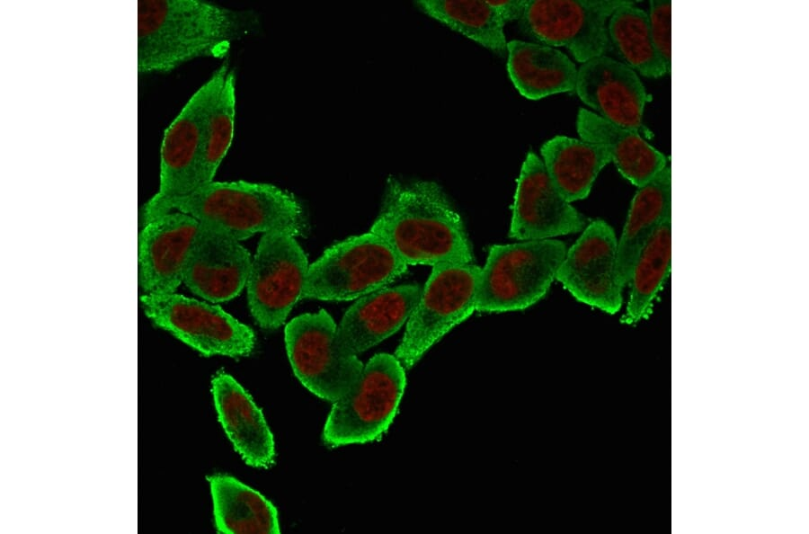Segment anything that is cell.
<instances>
[{
	"label": "cell",
	"instance_id": "obj_14",
	"mask_svg": "<svg viewBox=\"0 0 809 534\" xmlns=\"http://www.w3.org/2000/svg\"><path fill=\"white\" fill-rule=\"evenodd\" d=\"M586 226L585 218L555 187L541 158L529 152L517 181L509 236L519 241L554 239Z\"/></svg>",
	"mask_w": 809,
	"mask_h": 534
},
{
	"label": "cell",
	"instance_id": "obj_26",
	"mask_svg": "<svg viewBox=\"0 0 809 534\" xmlns=\"http://www.w3.org/2000/svg\"><path fill=\"white\" fill-rule=\"evenodd\" d=\"M608 36L621 62L648 78H660L668 70L651 35L648 13L627 1L610 15Z\"/></svg>",
	"mask_w": 809,
	"mask_h": 534
},
{
	"label": "cell",
	"instance_id": "obj_11",
	"mask_svg": "<svg viewBox=\"0 0 809 534\" xmlns=\"http://www.w3.org/2000/svg\"><path fill=\"white\" fill-rule=\"evenodd\" d=\"M627 2L529 0L519 24L536 43L564 47L582 64L609 49L608 21Z\"/></svg>",
	"mask_w": 809,
	"mask_h": 534
},
{
	"label": "cell",
	"instance_id": "obj_1",
	"mask_svg": "<svg viewBox=\"0 0 809 534\" xmlns=\"http://www.w3.org/2000/svg\"><path fill=\"white\" fill-rule=\"evenodd\" d=\"M256 22L248 11L205 0L138 1V72L167 74L200 58H223Z\"/></svg>",
	"mask_w": 809,
	"mask_h": 534
},
{
	"label": "cell",
	"instance_id": "obj_20",
	"mask_svg": "<svg viewBox=\"0 0 809 534\" xmlns=\"http://www.w3.org/2000/svg\"><path fill=\"white\" fill-rule=\"evenodd\" d=\"M581 139L605 147L621 175L637 188L667 166V158L638 132L614 125L581 108L576 117Z\"/></svg>",
	"mask_w": 809,
	"mask_h": 534
},
{
	"label": "cell",
	"instance_id": "obj_5",
	"mask_svg": "<svg viewBox=\"0 0 809 534\" xmlns=\"http://www.w3.org/2000/svg\"><path fill=\"white\" fill-rule=\"evenodd\" d=\"M405 383L404 368L395 355L372 357L347 391L333 402L324 428V442L335 447L378 438L396 414Z\"/></svg>",
	"mask_w": 809,
	"mask_h": 534
},
{
	"label": "cell",
	"instance_id": "obj_2",
	"mask_svg": "<svg viewBox=\"0 0 809 534\" xmlns=\"http://www.w3.org/2000/svg\"><path fill=\"white\" fill-rule=\"evenodd\" d=\"M370 232L407 265L472 263L463 219L435 182L390 177Z\"/></svg>",
	"mask_w": 809,
	"mask_h": 534
},
{
	"label": "cell",
	"instance_id": "obj_21",
	"mask_svg": "<svg viewBox=\"0 0 809 534\" xmlns=\"http://www.w3.org/2000/svg\"><path fill=\"white\" fill-rule=\"evenodd\" d=\"M507 71L517 91L538 101L574 91L575 64L562 51L547 45L513 40L507 42Z\"/></svg>",
	"mask_w": 809,
	"mask_h": 534
},
{
	"label": "cell",
	"instance_id": "obj_15",
	"mask_svg": "<svg viewBox=\"0 0 809 534\" xmlns=\"http://www.w3.org/2000/svg\"><path fill=\"white\" fill-rule=\"evenodd\" d=\"M251 263V254L239 240L218 225L200 222L185 263L183 282L209 302H226L246 286Z\"/></svg>",
	"mask_w": 809,
	"mask_h": 534
},
{
	"label": "cell",
	"instance_id": "obj_17",
	"mask_svg": "<svg viewBox=\"0 0 809 534\" xmlns=\"http://www.w3.org/2000/svg\"><path fill=\"white\" fill-rule=\"evenodd\" d=\"M574 91L596 114L618 127L639 133L647 93L637 74L606 55L582 63Z\"/></svg>",
	"mask_w": 809,
	"mask_h": 534
},
{
	"label": "cell",
	"instance_id": "obj_19",
	"mask_svg": "<svg viewBox=\"0 0 809 534\" xmlns=\"http://www.w3.org/2000/svg\"><path fill=\"white\" fill-rule=\"evenodd\" d=\"M211 392L218 420L242 458L254 467L274 462V441L262 411L250 395L229 374L218 371Z\"/></svg>",
	"mask_w": 809,
	"mask_h": 534
},
{
	"label": "cell",
	"instance_id": "obj_24",
	"mask_svg": "<svg viewBox=\"0 0 809 534\" xmlns=\"http://www.w3.org/2000/svg\"><path fill=\"white\" fill-rule=\"evenodd\" d=\"M220 533H280L276 508L263 495L223 474L207 477Z\"/></svg>",
	"mask_w": 809,
	"mask_h": 534
},
{
	"label": "cell",
	"instance_id": "obj_18",
	"mask_svg": "<svg viewBox=\"0 0 809 534\" xmlns=\"http://www.w3.org/2000/svg\"><path fill=\"white\" fill-rule=\"evenodd\" d=\"M422 293L418 284L382 288L360 298L345 312L336 331L338 348L357 356L407 323Z\"/></svg>",
	"mask_w": 809,
	"mask_h": 534
},
{
	"label": "cell",
	"instance_id": "obj_3",
	"mask_svg": "<svg viewBox=\"0 0 809 534\" xmlns=\"http://www.w3.org/2000/svg\"><path fill=\"white\" fill-rule=\"evenodd\" d=\"M170 211L188 214L199 222L218 225L239 241L271 231L297 237L307 230L305 210L298 198L264 182L213 181L183 196L150 198L141 209V225Z\"/></svg>",
	"mask_w": 809,
	"mask_h": 534
},
{
	"label": "cell",
	"instance_id": "obj_27",
	"mask_svg": "<svg viewBox=\"0 0 809 534\" xmlns=\"http://www.w3.org/2000/svg\"><path fill=\"white\" fill-rule=\"evenodd\" d=\"M417 7L467 39L495 53L507 51L504 25L486 1L417 0Z\"/></svg>",
	"mask_w": 809,
	"mask_h": 534
},
{
	"label": "cell",
	"instance_id": "obj_28",
	"mask_svg": "<svg viewBox=\"0 0 809 534\" xmlns=\"http://www.w3.org/2000/svg\"><path fill=\"white\" fill-rule=\"evenodd\" d=\"M236 71L230 67L207 115L200 185L213 182L232 145L236 120Z\"/></svg>",
	"mask_w": 809,
	"mask_h": 534
},
{
	"label": "cell",
	"instance_id": "obj_12",
	"mask_svg": "<svg viewBox=\"0 0 809 534\" xmlns=\"http://www.w3.org/2000/svg\"><path fill=\"white\" fill-rule=\"evenodd\" d=\"M229 68L227 62L220 65L165 129L160 147L159 187L151 199L183 196L200 186L207 115Z\"/></svg>",
	"mask_w": 809,
	"mask_h": 534
},
{
	"label": "cell",
	"instance_id": "obj_7",
	"mask_svg": "<svg viewBox=\"0 0 809 534\" xmlns=\"http://www.w3.org/2000/svg\"><path fill=\"white\" fill-rule=\"evenodd\" d=\"M480 272L481 267L473 263L432 266L395 352L404 369L414 366L447 333L476 311Z\"/></svg>",
	"mask_w": 809,
	"mask_h": 534
},
{
	"label": "cell",
	"instance_id": "obj_30",
	"mask_svg": "<svg viewBox=\"0 0 809 534\" xmlns=\"http://www.w3.org/2000/svg\"><path fill=\"white\" fill-rule=\"evenodd\" d=\"M494 10L503 25L513 21H520L528 7L529 0L486 1Z\"/></svg>",
	"mask_w": 809,
	"mask_h": 534
},
{
	"label": "cell",
	"instance_id": "obj_6",
	"mask_svg": "<svg viewBox=\"0 0 809 534\" xmlns=\"http://www.w3.org/2000/svg\"><path fill=\"white\" fill-rule=\"evenodd\" d=\"M394 250L368 232L329 247L311 265L303 298L325 301L360 298L389 284L407 270Z\"/></svg>",
	"mask_w": 809,
	"mask_h": 534
},
{
	"label": "cell",
	"instance_id": "obj_13",
	"mask_svg": "<svg viewBox=\"0 0 809 534\" xmlns=\"http://www.w3.org/2000/svg\"><path fill=\"white\" fill-rule=\"evenodd\" d=\"M617 253L614 229L604 220H593L566 251L556 280L579 302L614 315L623 302Z\"/></svg>",
	"mask_w": 809,
	"mask_h": 534
},
{
	"label": "cell",
	"instance_id": "obj_9",
	"mask_svg": "<svg viewBox=\"0 0 809 534\" xmlns=\"http://www.w3.org/2000/svg\"><path fill=\"white\" fill-rule=\"evenodd\" d=\"M337 325L324 309L299 315L285 326V344L298 380L316 396L334 402L360 373L357 356L344 354L336 343Z\"/></svg>",
	"mask_w": 809,
	"mask_h": 534
},
{
	"label": "cell",
	"instance_id": "obj_22",
	"mask_svg": "<svg viewBox=\"0 0 809 534\" xmlns=\"http://www.w3.org/2000/svg\"><path fill=\"white\" fill-rule=\"evenodd\" d=\"M671 216V170L666 166L639 187L618 241L616 276L623 289L628 285L634 264L662 223Z\"/></svg>",
	"mask_w": 809,
	"mask_h": 534
},
{
	"label": "cell",
	"instance_id": "obj_10",
	"mask_svg": "<svg viewBox=\"0 0 809 534\" xmlns=\"http://www.w3.org/2000/svg\"><path fill=\"white\" fill-rule=\"evenodd\" d=\"M307 257L296 237L281 231L263 234L246 281L248 306L258 325L281 326L303 298Z\"/></svg>",
	"mask_w": 809,
	"mask_h": 534
},
{
	"label": "cell",
	"instance_id": "obj_8",
	"mask_svg": "<svg viewBox=\"0 0 809 534\" xmlns=\"http://www.w3.org/2000/svg\"><path fill=\"white\" fill-rule=\"evenodd\" d=\"M139 300L155 325L202 355L242 357L255 347L253 331L217 305L176 293L143 294Z\"/></svg>",
	"mask_w": 809,
	"mask_h": 534
},
{
	"label": "cell",
	"instance_id": "obj_23",
	"mask_svg": "<svg viewBox=\"0 0 809 534\" xmlns=\"http://www.w3.org/2000/svg\"><path fill=\"white\" fill-rule=\"evenodd\" d=\"M540 155L551 182L570 203L585 199L600 171L611 162L602 146L562 135L544 142Z\"/></svg>",
	"mask_w": 809,
	"mask_h": 534
},
{
	"label": "cell",
	"instance_id": "obj_25",
	"mask_svg": "<svg viewBox=\"0 0 809 534\" xmlns=\"http://www.w3.org/2000/svg\"><path fill=\"white\" fill-rule=\"evenodd\" d=\"M671 268V216H669L645 245L634 264L623 323L636 325L650 316Z\"/></svg>",
	"mask_w": 809,
	"mask_h": 534
},
{
	"label": "cell",
	"instance_id": "obj_29",
	"mask_svg": "<svg viewBox=\"0 0 809 534\" xmlns=\"http://www.w3.org/2000/svg\"><path fill=\"white\" fill-rule=\"evenodd\" d=\"M648 17L653 41L670 74L671 71V1H650Z\"/></svg>",
	"mask_w": 809,
	"mask_h": 534
},
{
	"label": "cell",
	"instance_id": "obj_16",
	"mask_svg": "<svg viewBox=\"0 0 809 534\" xmlns=\"http://www.w3.org/2000/svg\"><path fill=\"white\" fill-rule=\"evenodd\" d=\"M200 222L170 211L141 225L138 234V282L143 294L175 293L183 282L185 263Z\"/></svg>",
	"mask_w": 809,
	"mask_h": 534
},
{
	"label": "cell",
	"instance_id": "obj_4",
	"mask_svg": "<svg viewBox=\"0 0 809 534\" xmlns=\"http://www.w3.org/2000/svg\"><path fill=\"white\" fill-rule=\"evenodd\" d=\"M566 251L555 238L493 245L481 268L476 311H520L538 303L556 280Z\"/></svg>",
	"mask_w": 809,
	"mask_h": 534
}]
</instances>
